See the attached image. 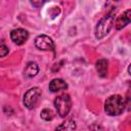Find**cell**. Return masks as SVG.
I'll return each mask as SVG.
<instances>
[{"label":"cell","mask_w":131,"mask_h":131,"mask_svg":"<svg viewBox=\"0 0 131 131\" xmlns=\"http://www.w3.org/2000/svg\"><path fill=\"white\" fill-rule=\"evenodd\" d=\"M55 131H76V123L72 119H68L63 121L60 125H58Z\"/></svg>","instance_id":"11"},{"label":"cell","mask_w":131,"mask_h":131,"mask_svg":"<svg viewBox=\"0 0 131 131\" xmlns=\"http://www.w3.org/2000/svg\"><path fill=\"white\" fill-rule=\"evenodd\" d=\"M35 46L41 50H53L54 43L50 37L46 35H39L35 39Z\"/></svg>","instance_id":"5"},{"label":"cell","mask_w":131,"mask_h":131,"mask_svg":"<svg viewBox=\"0 0 131 131\" xmlns=\"http://www.w3.org/2000/svg\"><path fill=\"white\" fill-rule=\"evenodd\" d=\"M115 12L116 10H112L110 13H107L105 16H103L100 21L97 24L95 28V36L97 39L103 38L105 35H107L114 25L115 21Z\"/></svg>","instance_id":"2"},{"label":"cell","mask_w":131,"mask_h":131,"mask_svg":"<svg viewBox=\"0 0 131 131\" xmlns=\"http://www.w3.org/2000/svg\"><path fill=\"white\" fill-rule=\"evenodd\" d=\"M125 106V99L119 94L111 95L108 98H106L104 102V111L110 116L121 115L124 112Z\"/></svg>","instance_id":"1"},{"label":"cell","mask_w":131,"mask_h":131,"mask_svg":"<svg viewBox=\"0 0 131 131\" xmlns=\"http://www.w3.org/2000/svg\"><path fill=\"white\" fill-rule=\"evenodd\" d=\"M38 72H39L38 64L34 61H30V62H28V64L26 66V68L24 70V75L27 78H33L38 74Z\"/></svg>","instance_id":"10"},{"label":"cell","mask_w":131,"mask_h":131,"mask_svg":"<svg viewBox=\"0 0 131 131\" xmlns=\"http://www.w3.org/2000/svg\"><path fill=\"white\" fill-rule=\"evenodd\" d=\"M130 16H131V10L130 9L126 10L124 13H122L120 16H118V18L116 19V23H115L116 29L121 30L124 27H126L130 23Z\"/></svg>","instance_id":"7"},{"label":"cell","mask_w":131,"mask_h":131,"mask_svg":"<svg viewBox=\"0 0 131 131\" xmlns=\"http://www.w3.org/2000/svg\"><path fill=\"white\" fill-rule=\"evenodd\" d=\"M40 115H41V118L43 120H45V121H50V120H52L54 118V113L50 108H44V110H42V112H41Z\"/></svg>","instance_id":"12"},{"label":"cell","mask_w":131,"mask_h":131,"mask_svg":"<svg viewBox=\"0 0 131 131\" xmlns=\"http://www.w3.org/2000/svg\"><path fill=\"white\" fill-rule=\"evenodd\" d=\"M68 88V84L62 79H53L49 83V90L51 92H58L61 90H66Z\"/></svg>","instance_id":"8"},{"label":"cell","mask_w":131,"mask_h":131,"mask_svg":"<svg viewBox=\"0 0 131 131\" xmlns=\"http://www.w3.org/2000/svg\"><path fill=\"white\" fill-rule=\"evenodd\" d=\"M95 68H96V71L98 73V75L101 77V78H105L107 76V68H108V61L104 58H101V59H98L95 63Z\"/></svg>","instance_id":"9"},{"label":"cell","mask_w":131,"mask_h":131,"mask_svg":"<svg viewBox=\"0 0 131 131\" xmlns=\"http://www.w3.org/2000/svg\"><path fill=\"white\" fill-rule=\"evenodd\" d=\"M10 38L15 44L21 45L28 40L29 33L24 29H14L10 33Z\"/></svg>","instance_id":"6"},{"label":"cell","mask_w":131,"mask_h":131,"mask_svg":"<svg viewBox=\"0 0 131 131\" xmlns=\"http://www.w3.org/2000/svg\"><path fill=\"white\" fill-rule=\"evenodd\" d=\"M54 105L58 113V115L62 118L69 115L72 107V100L69 94H60L54 99Z\"/></svg>","instance_id":"3"},{"label":"cell","mask_w":131,"mask_h":131,"mask_svg":"<svg viewBox=\"0 0 131 131\" xmlns=\"http://www.w3.org/2000/svg\"><path fill=\"white\" fill-rule=\"evenodd\" d=\"M40 97H41V90L39 87H33V88L29 89L24 95L25 106L29 110L34 108L37 105Z\"/></svg>","instance_id":"4"},{"label":"cell","mask_w":131,"mask_h":131,"mask_svg":"<svg viewBox=\"0 0 131 131\" xmlns=\"http://www.w3.org/2000/svg\"><path fill=\"white\" fill-rule=\"evenodd\" d=\"M8 54V48L6 45L1 44L0 45V57H4Z\"/></svg>","instance_id":"13"}]
</instances>
